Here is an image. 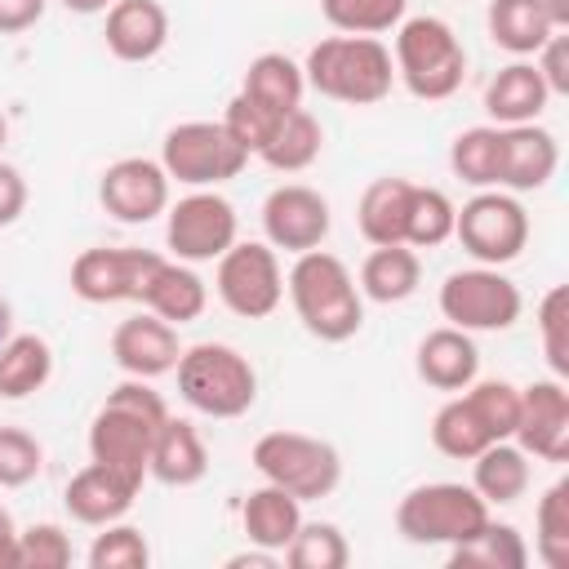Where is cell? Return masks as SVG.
Masks as SVG:
<instances>
[{"label": "cell", "mask_w": 569, "mask_h": 569, "mask_svg": "<svg viewBox=\"0 0 569 569\" xmlns=\"http://www.w3.org/2000/svg\"><path fill=\"white\" fill-rule=\"evenodd\" d=\"M164 418H169V405L160 400V391L147 378L116 382L107 391L102 409L89 422V458L142 489L147 458H151V436Z\"/></svg>", "instance_id": "cell-1"}, {"label": "cell", "mask_w": 569, "mask_h": 569, "mask_svg": "<svg viewBox=\"0 0 569 569\" xmlns=\"http://www.w3.org/2000/svg\"><path fill=\"white\" fill-rule=\"evenodd\" d=\"M289 302L302 320V329L320 342H347L365 325V293L351 276V267L329 249L293 253V267L284 276Z\"/></svg>", "instance_id": "cell-2"}, {"label": "cell", "mask_w": 569, "mask_h": 569, "mask_svg": "<svg viewBox=\"0 0 569 569\" xmlns=\"http://www.w3.org/2000/svg\"><path fill=\"white\" fill-rule=\"evenodd\" d=\"M302 76H307V89H316L320 98H333L347 107H373L391 93L396 62L378 36H342L338 31V36H325L320 44H311Z\"/></svg>", "instance_id": "cell-3"}, {"label": "cell", "mask_w": 569, "mask_h": 569, "mask_svg": "<svg viewBox=\"0 0 569 569\" xmlns=\"http://www.w3.org/2000/svg\"><path fill=\"white\" fill-rule=\"evenodd\" d=\"M391 62H396V80L422 102L453 98L467 76V49L453 36V27L436 13H418L396 27Z\"/></svg>", "instance_id": "cell-4"}, {"label": "cell", "mask_w": 569, "mask_h": 569, "mask_svg": "<svg viewBox=\"0 0 569 569\" xmlns=\"http://www.w3.org/2000/svg\"><path fill=\"white\" fill-rule=\"evenodd\" d=\"M178 396L204 418H240L258 400V369L231 342H191L178 365Z\"/></svg>", "instance_id": "cell-5"}, {"label": "cell", "mask_w": 569, "mask_h": 569, "mask_svg": "<svg viewBox=\"0 0 569 569\" xmlns=\"http://www.w3.org/2000/svg\"><path fill=\"white\" fill-rule=\"evenodd\" d=\"M489 520V502L458 480L413 485L396 502V529L413 547H458Z\"/></svg>", "instance_id": "cell-6"}, {"label": "cell", "mask_w": 569, "mask_h": 569, "mask_svg": "<svg viewBox=\"0 0 569 569\" xmlns=\"http://www.w3.org/2000/svg\"><path fill=\"white\" fill-rule=\"evenodd\" d=\"M253 467L267 485L289 489L298 502L329 498L342 480V458L329 440L307 431H267L253 440Z\"/></svg>", "instance_id": "cell-7"}, {"label": "cell", "mask_w": 569, "mask_h": 569, "mask_svg": "<svg viewBox=\"0 0 569 569\" xmlns=\"http://www.w3.org/2000/svg\"><path fill=\"white\" fill-rule=\"evenodd\" d=\"M160 164L182 187H222L244 173L249 151L222 129V120H182L164 133Z\"/></svg>", "instance_id": "cell-8"}, {"label": "cell", "mask_w": 569, "mask_h": 569, "mask_svg": "<svg viewBox=\"0 0 569 569\" xmlns=\"http://www.w3.org/2000/svg\"><path fill=\"white\" fill-rule=\"evenodd\" d=\"M453 240L480 267H507L529 244V213L511 191L485 187L453 213Z\"/></svg>", "instance_id": "cell-9"}, {"label": "cell", "mask_w": 569, "mask_h": 569, "mask_svg": "<svg viewBox=\"0 0 569 569\" xmlns=\"http://www.w3.org/2000/svg\"><path fill=\"white\" fill-rule=\"evenodd\" d=\"M520 289L498 267H462L440 284V316L467 333H502L520 320Z\"/></svg>", "instance_id": "cell-10"}, {"label": "cell", "mask_w": 569, "mask_h": 569, "mask_svg": "<svg viewBox=\"0 0 569 569\" xmlns=\"http://www.w3.org/2000/svg\"><path fill=\"white\" fill-rule=\"evenodd\" d=\"M222 307L240 320H267L284 298V271L267 240H236L213 271Z\"/></svg>", "instance_id": "cell-11"}, {"label": "cell", "mask_w": 569, "mask_h": 569, "mask_svg": "<svg viewBox=\"0 0 569 569\" xmlns=\"http://www.w3.org/2000/svg\"><path fill=\"white\" fill-rule=\"evenodd\" d=\"M236 204L213 187H191L164 209V244L178 262H218L236 244Z\"/></svg>", "instance_id": "cell-12"}, {"label": "cell", "mask_w": 569, "mask_h": 569, "mask_svg": "<svg viewBox=\"0 0 569 569\" xmlns=\"http://www.w3.org/2000/svg\"><path fill=\"white\" fill-rule=\"evenodd\" d=\"M160 253L151 249H84L76 262H71V293L80 302H93V307H107V302H142L156 271H160Z\"/></svg>", "instance_id": "cell-13"}, {"label": "cell", "mask_w": 569, "mask_h": 569, "mask_svg": "<svg viewBox=\"0 0 569 569\" xmlns=\"http://www.w3.org/2000/svg\"><path fill=\"white\" fill-rule=\"evenodd\" d=\"M169 173L160 160H147V156H124V160H111L98 178V204L116 218V222H151L169 209Z\"/></svg>", "instance_id": "cell-14"}, {"label": "cell", "mask_w": 569, "mask_h": 569, "mask_svg": "<svg viewBox=\"0 0 569 569\" xmlns=\"http://www.w3.org/2000/svg\"><path fill=\"white\" fill-rule=\"evenodd\" d=\"M329 222H333L329 200L307 182H280L262 200V231L271 249H284V253L320 249L329 236Z\"/></svg>", "instance_id": "cell-15"}, {"label": "cell", "mask_w": 569, "mask_h": 569, "mask_svg": "<svg viewBox=\"0 0 569 569\" xmlns=\"http://www.w3.org/2000/svg\"><path fill=\"white\" fill-rule=\"evenodd\" d=\"M511 440L538 462H569V391L560 378L520 387V418Z\"/></svg>", "instance_id": "cell-16"}, {"label": "cell", "mask_w": 569, "mask_h": 569, "mask_svg": "<svg viewBox=\"0 0 569 569\" xmlns=\"http://www.w3.org/2000/svg\"><path fill=\"white\" fill-rule=\"evenodd\" d=\"M182 356V342H178V325L160 320L156 311H138L129 320L116 325L111 333V360L124 378H160V373H173Z\"/></svg>", "instance_id": "cell-17"}, {"label": "cell", "mask_w": 569, "mask_h": 569, "mask_svg": "<svg viewBox=\"0 0 569 569\" xmlns=\"http://www.w3.org/2000/svg\"><path fill=\"white\" fill-rule=\"evenodd\" d=\"M560 169V142L538 120L529 124H502V178L498 187L511 196L542 191Z\"/></svg>", "instance_id": "cell-18"}, {"label": "cell", "mask_w": 569, "mask_h": 569, "mask_svg": "<svg viewBox=\"0 0 569 569\" xmlns=\"http://www.w3.org/2000/svg\"><path fill=\"white\" fill-rule=\"evenodd\" d=\"M413 369L431 391H462L480 378V351L476 338L458 325H440L431 333H422L418 351H413Z\"/></svg>", "instance_id": "cell-19"}, {"label": "cell", "mask_w": 569, "mask_h": 569, "mask_svg": "<svg viewBox=\"0 0 569 569\" xmlns=\"http://www.w3.org/2000/svg\"><path fill=\"white\" fill-rule=\"evenodd\" d=\"M133 498H138V485L124 480V476H116L111 467H102V462H93V458H89V467H80V471L67 480V489H62L67 516L80 520V525H93V529H102V525H111V520H124L129 507H133Z\"/></svg>", "instance_id": "cell-20"}, {"label": "cell", "mask_w": 569, "mask_h": 569, "mask_svg": "<svg viewBox=\"0 0 569 569\" xmlns=\"http://www.w3.org/2000/svg\"><path fill=\"white\" fill-rule=\"evenodd\" d=\"M102 40L120 62H151L169 44V9L160 0H116Z\"/></svg>", "instance_id": "cell-21"}, {"label": "cell", "mask_w": 569, "mask_h": 569, "mask_svg": "<svg viewBox=\"0 0 569 569\" xmlns=\"http://www.w3.org/2000/svg\"><path fill=\"white\" fill-rule=\"evenodd\" d=\"M209 471V449L196 431V422L187 418H164L151 436V458H147V476H156L160 485L169 489H187V485H200Z\"/></svg>", "instance_id": "cell-22"}, {"label": "cell", "mask_w": 569, "mask_h": 569, "mask_svg": "<svg viewBox=\"0 0 569 569\" xmlns=\"http://www.w3.org/2000/svg\"><path fill=\"white\" fill-rule=\"evenodd\" d=\"M547 102H551V89L542 84L538 67L525 62V58L507 62L485 84V111H489L493 124H529V120H538L547 111Z\"/></svg>", "instance_id": "cell-23"}, {"label": "cell", "mask_w": 569, "mask_h": 569, "mask_svg": "<svg viewBox=\"0 0 569 569\" xmlns=\"http://www.w3.org/2000/svg\"><path fill=\"white\" fill-rule=\"evenodd\" d=\"M298 525H302V502L289 489H280V485H267L262 480L240 502V529H244V538L253 547L276 551V556L289 547V538L298 533Z\"/></svg>", "instance_id": "cell-24"}, {"label": "cell", "mask_w": 569, "mask_h": 569, "mask_svg": "<svg viewBox=\"0 0 569 569\" xmlns=\"http://www.w3.org/2000/svg\"><path fill=\"white\" fill-rule=\"evenodd\" d=\"M413 182L409 178H373L356 200V227L369 244H405Z\"/></svg>", "instance_id": "cell-25"}, {"label": "cell", "mask_w": 569, "mask_h": 569, "mask_svg": "<svg viewBox=\"0 0 569 569\" xmlns=\"http://www.w3.org/2000/svg\"><path fill=\"white\" fill-rule=\"evenodd\" d=\"M529 480H533V467L516 440H493L471 458V489L489 507H507V502L525 498Z\"/></svg>", "instance_id": "cell-26"}, {"label": "cell", "mask_w": 569, "mask_h": 569, "mask_svg": "<svg viewBox=\"0 0 569 569\" xmlns=\"http://www.w3.org/2000/svg\"><path fill=\"white\" fill-rule=\"evenodd\" d=\"M356 284H360V293L369 302L391 307V302H405V298L418 293L422 262H418V253L409 244H373L369 258L360 262V280Z\"/></svg>", "instance_id": "cell-27"}, {"label": "cell", "mask_w": 569, "mask_h": 569, "mask_svg": "<svg viewBox=\"0 0 569 569\" xmlns=\"http://www.w3.org/2000/svg\"><path fill=\"white\" fill-rule=\"evenodd\" d=\"M485 27H489V40L516 58H533L556 31L542 0H489Z\"/></svg>", "instance_id": "cell-28"}, {"label": "cell", "mask_w": 569, "mask_h": 569, "mask_svg": "<svg viewBox=\"0 0 569 569\" xmlns=\"http://www.w3.org/2000/svg\"><path fill=\"white\" fill-rule=\"evenodd\" d=\"M204 302H209V284L196 276L191 262H178V258H164V262H160L151 289H147V298H142V307L156 311V316L169 320V325L200 320Z\"/></svg>", "instance_id": "cell-29"}, {"label": "cell", "mask_w": 569, "mask_h": 569, "mask_svg": "<svg viewBox=\"0 0 569 569\" xmlns=\"http://www.w3.org/2000/svg\"><path fill=\"white\" fill-rule=\"evenodd\" d=\"M53 378V351L40 333H9L0 342V400H27Z\"/></svg>", "instance_id": "cell-30"}, {"label": "cell", "mask_w": 569, "mask_h": 569, "mask_svg": "<svg viewBox=\"0 0 569 569\" xmlns=\"http://www.w3.org/2000/svg\"><path fill=\"white\" fill-rule=\"evenodd\" d=\"M240 93H249L253 102L271 107L276 116L302 107V93H307V76H302V62H293L289 53H258L249 67H244V80H240Z\"/></svg>", "instance_id": "cell-31"}, {"label": "cell", "mask_w": 569, "mask_h": 569, "mask_svg": "<svg viewBox=\"0 0 569 569\" xmlns=\"http://www.w3.org/2000/svg\"><path fill=\"white\" fill-rule=\"evenodd\" d=\"M320 147H325L320 120L307 107H293L289 116H280V124L267 138V147L258 151V160L271 164L276 173H302V169H311L320 160Z\"/></svg>", "instance_id": "cell-32"}, {"label": "cell", "mask_w": 569, "mask_h": 569, "mask_svg": "<svg viewBox=\"0 0 569 569\" xmlns=\"http://www.w3.org/2000/svg\"><path fill=\"white\" fill-rule=\"evenodd\" d=\"M449 169L467 187L485 191L502 178V124H471L449 142Z\"/></svg>", "instance_id": "cell-33"}, {"label": "cell", "mask_w": 569, "mask_h": 569, "mask_svg": "<svg viewBox=\"0 0 569 569\" xmlns=\"http://www.w3.org/2000/svg\"><path fill=\"white\" fill-rule=\"evenodd\" d=\"M449 565L453 569H525L529 565V547H525L516 525L485 520L467 542L449 547Z\"/></svg>", "instance_id": "cell-34"}, {"label": "cell", "mask_w": 569, "mask_h": 569, "mask_svg": "<svg viewBox=\"0 0 569 569\" xmlns=\"http://www.w3.org/2000/svg\"><path fill=\"white\" fill-rule=\"evenodd\" d=\"M431 445H436L445 458L471 462L485 445H493V436H489V427L476 418V409L467 405V396L453 391V396L436 409V418H431Z\"/></svg>", "instance_id": "cell-35"}, {"label": "cell", "mask_w": 569, "mask_h": 569, "mask_svg": "<svg viewBox=\"0 0 569 569\" xmlns=\"http://www.w3.org/2000/svg\"><path fill=\"white\" fill-rule=\"evenodd\" d=\"M533 551L547 569L569 565V480H556L542 489L533 511Z\"/></svg>", "instance_id": "cell-36"}, {"label": "cell", "mask_w": 569, "mask_h": 569, "mask_svg": "<svg viewBox=\"0 0 569 569\" xmlns=\"http://www.w3.org/2000/svg\"><path fill=\"white\" fill-rule=\"evenodd\" d=\"M280 560L289 569H347L351 565V547L342 538L338 525L329 520H302L298 533L289 538V547L280 551Z\"/></svg>", "instance_id": "cell-37"}, {"label": "cell", "mask_w": 569, "mask_h": 569, "mask_svg": "<svg viewBox=\"0 0 569 569\" xmlns=\"http://www.w3.org/2000/svg\"><path fill=\"white\" fill-rule=\"evenodd\" d=\"M409 0H320V13L342 36H382L405 22Z\"/></svg>", "instance_id": "cell-38"}, {"label": "cell", "mask_w": 569, "mask_h": 569, "mask_svg": "<svg viewBox=\"0 0 569 569\" xmlns=\"http://www.w3.org/2000/svg\"><path fill=\"white\" fill-rule=\"evenodd\" d=\"M453 213L458 204L440 191V187H418L413 182V200H409V222H405V244L409 249H436L453 236Z\"/></svg>", "instance_id": "cell-39"}, {"label": "cell", "mask_w": 569, "mask_h": 569, "mask_svg": "<svg viewBox=\"0 0 569 569\" xmlns=\"http://www.w3.org/2000/svg\"><path fill=\"white\" fill-rule=\"evenodd\" d=\"M462 396L493 440H511L516 418H520V387H511L507 378H476L471 387H462Z\"/></svg>", "instance_id": "cell-40"}, {"label": "cell", "mask_w": 569, "mask_h": 569, "mask_svg": "<svg viewBox=\"0 0 569 569\" xmlns=\"http://www.w3.org/2000/svg\"><path fill=\"white\" fill-rule=\"evenodd\" d=\"M89 569H147L151 565V547L142 538V529L111 520L102 525V533L89 542Z\"/></svg>", "instance_id": "cell-41"}, {"label": "cell", "mask_w": 569, "mask_h": 569, "mask_svg": "<svg viewBox=\"0 0 569 569\" xmlns=\"http://www.w3.org/2000/svg\"><path fill=\"white\" fill-rule=\"evenodd\" d=\"M538 338L556 378H569V289L551 284L538 302Z\"/></svg>", "instance_id": "cell-42"}, {"label": "cell", "mask_w": 569, "mask_h": 569, "mask_svg": "<svg viewBox=\"0 0 569 569\" xmlns=\"http://www.w3.org/2000/svg\"><path fill=\"white\" fill-rule=\"evenodd\" d=\"M44 449L27 427H0V489H22L40 476Z\"/></svg>", "instance_id": "cell-43"}, {"label": "cell", "mask_w": 569, "mask_h": 569, "mask_svg": "<svg viewBox=\"0 0 569 569\" xmlns=\"http://www.w3.org/2000/svg\"><path fill=\"white\" fill-rule=\"evenodd\" d=\"M284 116H289V111H284ZM276 124H280V116H276L271 107L253 102L249 93H236V98L227 102V111H222V129H227L249 156H258V151L267 147V138L276 133Z\"/></svg>", "instance_id": "cell-44"}, {"label": "cell", "mask_w": 569, "mask_h": 569, "mask_svg": "<svg viewBox=\"0 0 569 569\" xmlns=\"http://www.w3.org/2000/svg\"><path fill=\"white\" fill-rule=\"evenodd\" d=\"M71 565V538L62 525L40 520L18 529V569H67Z\"/></svg>", "instance_id": "cell-45"}, {"label": "cell", "mask_w": 569, "mask_h": 569, "mask_svg": "<svg viewBox=\"0 0 569 569\" xmlns=\"http://www.w3.org/2000/svg\"><path fill=\"white\" fill-rule=\"evenodd\" d=\"M533 67H538L542 84L551 89V98L556 93H569V36L565 31H551L547 44L533 53Z\"/></svg>", "instance_id": "cell-46"}, {"label": "cell", "mask_w": 569, "mask_h": 569, "mask_svg": "<svg viewBox=\"0 0 569 569\" xmlns=\"http://www.w3.org/2000/svg\"><path fill=\"white\" fill-rule=\"evenodd\" d=\"M27 213V178L0 160V227H13Z\"/></svg>", "instance_id": "cell-47"}, {"label": "cell", "mask_w": 569, "mask_h": 569, "mask_svg": "<svg viewBox=\"0 0 569 569\" xmlns=\"http://www.w3.org/2000/svg\"><path fill=\"white\" fill-rule=\"evenodd\" d=\"M49 0H0V36H22L44 18Z\"/></svg>", "instance_id": "cell-48"}, {"label": "cell", "mask_w": 569, "mask_h": 569, "mask_svg": "<svg viewBox=\"0 0 569 569\" xmlns=\"http://www.w3.org/2000/svg\"><path fill=\"white\" fill-rule=\"evenodd\" d=\"M0 569H18V525L0 507Z\"/></svg>", "instance_id": "cell-49"}, {"label": "cell", "mask_w": 569, "mask_h": 569, "mask_svg": "<svg viewBox=\"0 0 569 569\" xmlns=\"http://www.w3.org/2000/svg\"><path fill=\"white\" fill-rule=\"evenodd\" d=\"M280 556L276 551H267V547H253V551H236V556H227V569H244V565H258V569H271Z\"/></svg>", "instance_id": "cell-50"}, {"label": "cell", "mask_w": 569, "mask_h": 569, "mask_svg": "<svg viewBox=\"0 0 569 569\" xmlns=\"http://www.w3.org/2000/svg\"><path fill=\"white\" fill-rule=\"evenodd\" d=\"M67 13H80V18H89V13H107L116 0H58Z\"/></svg>", "instance_id": "cell-51"}, {"label": "cell", "mask_w": 569, "mask_h": 569, "mask_svg": "<svg viewBox=\"0 0 569 569\" xmlns=\"http://www.w3.org/2000/svg\"><path fill=\"white\" fill-rule=\"evenodd\" d=\"M542 4H547V13H551L556 31H569V0H542Z\"/></svg>", "instance_id": "cell-52"}, {"label": "cell", "mask_w": 569, "mask_h": 569, "mask_svg": "<svg viewBox=\"0 0 569 569\" xmlns=\"http://www.w3.org/2000/svg\"><path fill=\"white\" fill-rule=\"evenodd\" d=\"M13 333V311H9V302H4V293H0V342Z\"/></svg>", "instance_id": "cell-53"}, {"label": "cell", "mask_w": 569, "mask_h": 569, "mask_svg": "<svg viewBox=\"0 0 569 569\" xmlns=\"http://www.w3.org/2000/svg\"><path fill=\"white\" fill-rule=\"evenodd\" d=\"M9 142V120H4V111H0V147Z\"/></svg>", "instance_id": "cell-54"}]
</instances>
